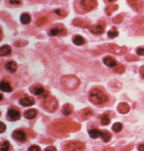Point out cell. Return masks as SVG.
I'll return each mask as SVG.
<instances>
[{
	"mask_svg": "<svg viewBox=\"0 0 144 151\" xmlns=\"http://www.w3.org/2000/svg\"><path fill=\"white\" fill-rule=\"evenodd\" d=\"M12 53V47L9 45H4L0 48V55L5 56L8 55Z\"/></svg>",
	"mask_w": 144,
	"mask_h": 151,
	"instance_id": "603a6c76",
	"label": "cell"
},
{
	"mask_svg": "<svg viewBox=\"0 0 144 151\" xmlns=\"http://www.w3.org/2000/svg\"><path fill=\"white\" fill-rule=\"evenodd\" d=\"M99 118L101 119V124L102 125H108L110 123V116L107 113H104L103 114H101L99 116Z\"/></svg>",
	"mask_w": 144,
	"mask_h": 151,
	"instance_id": "cb8c5ba5",
	"label": "cell"
},
{
	"mask_svg": "<svg viewBox=\"0 0 144 151\" xmlns=\"http://www.w3.org/2000/svg\"><path fill=\"white\" fill-rule=\"evenodd\" d=\"M119 8V5H110L106 8L105 9V12L107 13V14L108 16H110L112 14L114 13V12H116Z\"/></svg>",
	"mask_w": 144,
	"mask_h": 151,
	"instance_id": "83f0119b",
	"label": "cell"
},
{
	"mask_svg": "<svg viewBox=\"0 0 144 151\" xmlns=\"http://www.w3.org/2000/svg\"><path fill=\"white\" fill-rule=\"evenodd\" d=\"M5 68L8 72H10L11 73H14L16 72L17 68V64L14 61H8L5 64Z\"/></svg>",
	"mask_w": 144,
	"mask_h": 151,
	"instance_id": "9a60e30c",
	"label": "cell"
},
{
	"mask_svg": "<svg viewBox=\"0 0 144 151\" xmlns=\"http://www.w3.org/2000/svg\"><path fill=\"white\" fill-rule=\"evenodd\" d=\"M138 150H139V151H144V144L140 145L139 146H138Z\"/></svg>",
	"mask_w": 144,
	"mask_h": 151,
	"instance_id": "bcb514c9",
	"label": "cell"
},
{
	"mask_svg": "<svg viewBox=\"0 0 144 151\" xmlns=\"http://www.w3.org/2000/svg\"><path fill=\"white\" fill-rule=\"evenodd\" d=\"M9 2L12 5H20L21 3V1H9Z\"/></svg>",
	"mask_w": 144,
	"mask_h": 151,
	"instance_id": "f6af8a7d",
	"label": "cell"
},
{
	"mask_svg": "<svg viewBox=\"0 0 144 151\" xmlns=\"http://www.w3.org/2000/svg\"><path fill=\"white\" fill-rule=\"evenodd\" d=\"M122 128H123V125L119 122L115 123V124L113 125V127H112L113 131H114V132H117H117H119L120 131H122Z\"/></svg>",
	"mask_w": 144,
	"mask_h": 151,
	"instance_id": "1f68e13d",
	"label": "cell"
},
{
	"mask_svg": "<svg viewBox=\"0 0 144 151\" xmlns=\"http://www.w3.org/2000/svg\"><path fill=\"white\" fill-rule=\"evenodd\" d=\"M101 137L102 140H103L104 142H110V140L111 139V134H110V132H109L108 131L103 130L101 131Z\"/></svg>",
	"mask_w": 144,
	"mask_h": 151,
	"instance_id": "f1b7e54d",
	"label": "cell"
},
{
	"mask_svg": "<svg viewBox=\"0 0 144 151\" xmlns=\"http://www.w3.org/2000/svg\"><path fill=\"white\" fill-rule=\"evenodd\" d=\"M46 21V17H41L40 19H38L36 22V24H37L38 26H42L44 23H45Z\"/></svg>",
	"mask_w": 144,
	"mask_h": 151,
	"instance_id": "74e56055",
	"label": "cell"
},
{
	"mask_svg": "<svg viewBox=\"0 0 144 151\" xmlns=\"http://www.w3.org/2000/svg\"><path fill=\"white\" fill-rule=\"evenodd\" d=\"M12 137L14 138L17 141L21 142H25L26 141V132L23 130L20 129H17L15 130L14 132L12 134Z\"/></svg>",
	"mask_w": 144,
	"mask_h": 151,
	"instance_id": "4fadbf2b",
	"label": "cell"
},
{
	"mask_svg": "<svg viewBox=\"0 0 144 151\" xmlns=\"http://www.w3.org/2000/svg\"><path fill=\"white\" fill-rule=\"evenodd\" d=\"M38 111L35 109H29L24 113V117H26V119L32 120L37 116Z\"/></svg>",
	"mask_w": 144,
	"mask_h": 151,
	"instance_id": "7402d4cb",
	"label": "cell"
},
{
	"mask_svg": "<svg viewBox=\"0 0 144 151\" xmlns=\"http://www.w3.org/2000/svg\"><path fill=\"white\" fill-rule=\"evenodd\" d=\"M0 125H1V127H0V133H2L6 129V126L5 125L3 122H0Z\"/></svg>",
	"mask_w": 144,
	"mask_h": 151,
	"instance_id": "60d3db41",
	"label": "cell"
},
{
	"mask_svg": "<svg viewBox=\"0 0 144 151\" xmlns=\"http://www.w3.org/2000/svg\"><path fill=\"white\" fill-rule=\"evenodd\" d=\"M106 27V23L104 20L100 21L97 25L91 26L89 28V31L94 35H101L104 33V29Z\"/></svg>",
	"mask_w": 144,
	"mask_h": 151,
	"instance_id": "ba28073f",
	"label": "cell"
},
{
	"mask_svg": "<svg viewBox=\"0 0 144 151\" xmlns=\"http://www.w3.org/2000/svg\"><path fill=\"white\" fill-rule=\"evenodd\" d=\"M21 114L18 109L15 108H10L8 111V119L12 121H16L20 118Z\"/></svg>",
	"mask_w": 144,
	"mask_h": 151,
	"instance_id": "30bf717a",
	"label": "cell"
},
{
	"mask_svg": "<svg viewBox=\"0 0 144 151\" xmlns=\"http://www.w3.org/2000/svg\"><path fill=\"white\" fill-rule=\"evenodd\" d=\"M137 53L139 55H144V47H139L137 49Z\"/></svg>",
	"mask_w": 144,
	"mask_h": 151,
	"instance_id": "ab89813d",
	"label": "cell"
},
{
	"mask_svg": "<svg viewBox=\"0 0 144 151\" xmlns=\"http://www.w3.org/2000/svg\"><path fill=\"white\" fill-rule=\"evenodd\" d=\"M30 91L35 95H37V96H40V95H43L44 96V98H46L47 96H48V93H47V91H45L44 87H43L41 85H39V84H36V85H33L32 87L30 88Z\"/></svg>",
	"mask_w": 144,
	"mask_h": 151,
	"instance_id": "9c48e42d",
	"label": "cell"
},
{
	"mask_svg": "<svg viewBox=\"0 0 144 151\" xmlns=\"http://www.w3.org/2000/svg\"><path fill=\"white\" fill-rule=\"evenodd\" d=\"M44 151H56V148L54 146H50L46 148Z\"/></svg>",
	"mask_w": 144,
	"mask_h": 151,
	"instance_id": "7bdbcfd3",
	"label": "cell"
},
{
	"mask_svg": "<svg viewBox=\"0 0 144 151\" xmlns=\"http://www.w3.org/2000/svg\"><path fill=\"white\" fill-rule=\"evenodd\" d=\"M133 147H134L133 145H129L126 147H124L121 150V151H131V150L133 149Z\"/></svg>",
	"mask_w": 144,
	"mask_h": 151,
	"instance_id": "f35d334b",
	"label": "cell"
},
{
	"mask_svg": "<svg viewBox=\"0 0 144 151\" xmlns=\"http://www.w3.org/2000/svg\"><path fill=\"white\" fill-rule=\"evenodd\" d=\"M92 114H93V111L90 108H86L80 112V116L83 120H88Z\"/></svg>",
	"mask_w": 144,
	"mask_h": 151,
	"instance_id": "d6986e66",
	"label": "cell"
},
{
	"mask_svg": "<svg viewBox=\"0 0 144 151\" xmlns=\"http://www.w3.org/2000/svg\"><path fill=\"white\" fill-rule=\"evenodd\" d=\"M125 60L128 61H138V60H139V58L134 55H127V56H125Z\"/></svg>",
	"mask_w": 144,
	"mask_h": 151,
	"instance_id": "d590c367",
	"label": "cell"
},
{
	"mask_svg": "<svg viewBox=\"0 0 144 151\" xmlns=\"http://www.w3.org/2000/svg\"><path fill=\"white\" fill-rule=\"evenodd\" d=\"M2 97H3V95H2V93H1V94H0V101H2Z\"/></svg>",
	"mask_w": 144,
	"mask_h": 151,
	"instance_id": "c3c4849f",
	"label": "cell"
},
{
	"mask_svg": "<svg viewBox=\"0 0 144 151\" xmlns=\"http://www.w3.org/2000/svg\"><path fill=\"white\" fill-rule=\"evenodd\" d=\"M86 145L83 142L79 141H73L67 143L64 147L65 151H84Z\"/></svg>",
	"mask_w": 144,
	"mask_h": 151,
	"instance_id": "52a82bcc",
	"label": "cell"
},
{
	"mask_svg": "<svg viewBox=\"0 0 144 151\" xmlns=\"http://www.w3.org/2000/svg\"><path fill=\"white\" fill-rule=\"evenodd\" d=\"M31 19H32V18H31L30 14L28 13H23L20 17V21L24 25L29 24L31 22Z\"/></svg>",
	"mask_w": 144,
	"mask_h": 151,
	"instance_id": "484cf974",
	"label": "cell"
},
{
	"mask_svg": "<svg viewBox=\"0 0 144 151\" xmlns=\"http://www.w3.org/2000/svg\"><path fill=\"white\" fill-rule=\"evenodd\" d=\"M25 43H26V44H27V42L23 41V42H22V43H21V42H20V41H18V42H16V43H15L14 45L16 46V47H22V46L26 45V44H24Z\"/></svg>",
	"mask_w": 144,
	"mask_h": 151,
	"instance_id": "b9f144b4",
	"label": "cell"
},
{
	"mask_svg": "<svg viewBox=\"0 0 144 151\" xmlns=\"http://www.w3.org/2000/svg\"><path fill=\"white\" fill-rule=\"evenodd\" d=\"M0 89H1L2 91L8 92V93H10V92L12 91V88L11 87V85L6 80H2L1 82V84H0Z\"/></svg>",
	"mask_w": 144,
	"mask_h": 151,
	"instance_id": "ac0fdd59",
	"label": "cell"
},
{
	"mask_svg": "<svg viewBox=\"0 0 144 151\" xmlns=\"http://www.w3.org/2000/svg\"><path fill=\"white\" fill-rule=\"evenodd\" d=\"M10 148V143L8 141H5L2 142L1 145V148H0V151H8Z\"/></svg>",
	"mask_w": 144,
	"mask_h": 151,
	"instance_id": "836d02e7",
	"label": "cell"
},
{
	"mask_svg": "<svg viewBox=\"0 0 144 151\" xmlns=\"http://www.w3.org/2000/svg\"><path fill=\"white\" fill-rule=\"evenodd\" d=\"M89 100L96 105H101L108 100V96L98 88L92 89L89 92Z\"/></svg>",
	"mask_w": 144,
	"mask_h": 151,
	"instance_id": "277c9868",
	"label": "cell"
},
{
	"mask_svg": "<svg viewBox=\"0 0 144 151\" xmlns=\"http://www.w3.org/2000/svg\"><path fill=\"white\" fill-rule=\"evenodd\" d=\"M104 63L107 65L109 68H115L117 66V60L114 59V58H111V57H105L104 58Z\"/></svg>",
	"mask_w": 144,
	"mask_h": 151,
	"instance_id": "ffe728a7",
	"label": "cell"
},
{
	"mask_svg": "<svg viewBox=\"0 0 144 151\" xmlns=\"http://www.w3.org/2000/svg\"><path fill=\"white\" fill-rule=\"evenodd\" d=\"M73 42L74 44L77 46H82L83 44H86V40L83 36L77 35L74 36L73 37Z\"/></svg>",
	"mask_w": 144,
	"mask_h": 151,
	"instance_id": "44dd1931",
	"label": "cell"
},
{
	"mask_svg": "<svg viewBox=\"0 0 144 151\" xmlns=\"http://www.w3.org/2000/svg\"><path fill=\"white\" fill-rule=\"evenodd\" d=\"M103 151H116V150L113 147H108L104 148Z\"/></svg>",
	"mask_w": 144,
	"mask_h": 151,
	"instance_id": "7dc6e473",
	"label": "cell"
},
{
	"mask_svg": "<svg viewBox=\"0 0 144 151\" xmlns=\"http://www.w3.org/2000/svg\"><path fill=\"white\" fill-rule=\"evenodd\" d=\"M140 73L141 76L144 79V65L140 67Z\"/></svg>",
	"mask_w": 144,
	"mask_h": 151,
	"instance_id": "ee69618b",
	"label": "cell"
},
{
	"mask_svg": "<svg viewBox=\"0 0 144 151\" xmlns=\"http://www.w3.org/2000/svg\"><path fill=\"white\" fill-rule=\"evenodd\" d=\"M80 124L69 119H61L54 121L49 127V129L56 136L65 135L71 132H77L80 129Z\"/></svg>",
	"mask_w": 144,
	"mask_h": 151,
	"instance_id": "6da1fadb",
	"label": "cell"
},
{
	"mask_svg": "<svg viewBox=\"0 0 144 151\" xmlns=\"http://www.w3.org/2000/svg\"><path fill=\"white\" fill-rule=\"evenodd\" d=\"M101 134V131H99L97 129H92L89 131V136L92 138H94V139L100 137Z\"/></svg>",
	"mask_w": 144,
	"mask_h": 151,
	"instance_id": "4316f807",
	"label": "cell"
},
{
	"mask_svg": "<svg viewBox=\"0 0 144 151\" xmlns=\"http://www.w3.org/2000/svg\"><path fill=\"white\" fill-rule=\"evenodd\" d=\"M80 81L75 75L65 76L62 78L61 85L65 89L68 91H74L79 87Z\"/></svg>",
	"mask_w": 144,
	"mask_h": 151,
	"instance_id": "3957f363",
	"label": "cell"
},
{
	"mask_svg": "<svg viewBox=\"0 0 144 151\" xmlns=\"http://www.w3.org/2000/svg\"><path fill=\"white\" fill-rule=\"evenodd\" d=\"M113 70H114L115 73H117L122 74L123 73L125 72V67L123 66L122 64H118V65H117L115 68H113Z\"/></svg>",
	"mask_w": 144,
	"mask_h": 151,
	"instance_id": "4dcf8cb0",
	"label": "cell"
},
{
	"mask_svg": "<svg viewBox=\"0 0 144 151\" xmlns=\"http://www.w3.org/2000/svg\"><path fill=\"white\" fill-rule=\"evenodd\" d=\"M35 99L33 98V96H26L25 97H23L20 100V103L23 106H33V105L35 104Z\"/></svg>",
	"mask_w": 144,
	"mask_h": 151,
	"instance_id": "5bb4252c",
	"label": "cell"
},
{
	"mask_svg": "<svg viewBox=\"0 0 144 151\" xmlns=\"http://www.w3.org/2000/svg\"><path fill=\"white\" fill-rule=\"evenodd\" d=\"M48 34L49 35L51 36V37H54V36L56 35L65 36L67 35V30L64 29L63 27H58V26H56V27L50 29Z\"/></svg>",
	"mask_w": 144,
	"mask_h": 151,
	"instance_id": "8fae6325",
	"label": "cell"
},
{
	"mask_svg": "<svg viewBox=\"0 0 144 151\" xmlns=\"http://www.w3.org/2000/svg\"><path fill=\"white\" fill-rule=\"evenodd\" d=\"M117 110L121 114H127L130 111V106L127 103H120L117 107Z\"/></svg>",
	"mask_w": 144,
	"mask_h": 151,
	"instance_id": "e0dca14e",
	"label": "cell"
},
{
	"mask_svg": "<svg viewBox=\"0 0 144 151\" xmlns=\"http://www.w3.org/2000/svg\"><path fill=\"white\" fill-rule=\"evenodd\" d=\"M118 35L119 32L118 31H117V28L115 27L112 28V29H110V31H108V32H107V36H108V37H110V38L111 39L115 38V37H117Z\"/></svg>",
	"mask_w": 144,
	"mask_h": 151,
	"instance_id": "f546056e",
	"label": "cell"
},
{
	"mask_svg": "<svg viewBox=\"0 0 144 151\" xmlns=\"http://www.w3.org/2000/svg\"><path fill=\"white\" fill-rule=\"evenodd\" d=\"M72 112H73V106L68 104V103L64 105L63 108H62V113H63L64 115L68 116Z\"/></svg>",
	"mask_w": 144,
	"mask_h": 151,
	"instance_id": "d4e9b609",
	"label": "cell"
},
{
	"mask_svg": "<svg viewBox=\"0 0 144 151\" xmlns=\"http://www.w3.org/2000/svg\"><path fill=\"white\" fill-rule=\"evenodd\" d=\"M128 4L133 8L137 12H140L144 8V2L143 1H137V0H133V1H128Z\"/></svg>",
	"mask_w": 144,
	"mask_h": 151,
	"instance_id": "7c38bea8",
	"label": "cell"
},
{
	"mask_svg": "<svg viewBox=\"0 0 144 151\" xmlns=\"http://www.w3.org/2000/svg\"><path fill=\"white\" fill-rule=\"evenodd\" d=\"M105 51L111 52L116 55H124L128 51V48L125 47H119L115 44H108L100 47Z\"/></svg>",
	"mask_w": 144,
	"mask_h": 151,
	"instance_id": "5b68a950",
	"label": "cell"
},
{
	"mask_svg": "<svg viewBox=\"0 0 144 151\" xmlns=\"http://www.w3.org/2000/svg\"><path fill=\"white\" fill-rule=\"evenodd\" d=\"M29 151H41V148L38 145H33L29 147Z\"/></svg>",
	"mask_w": 144,
	"mask_h": 151,
	"instance_id": "8d00e7d4",
	"label": "cell"
},
{
	"mask_svg": "<svg viewBox=\"0 0 144 151\" xmlns=\"http://www.w3.org/2000/svg\"><path fill=\"white\" fill-rule=\"evenodd\" d=\"M54 14H55L56 15H57V16L60 17H65L67 16V12H65V10L63 9H61V8H59V9H56L54 11Z\"/></svg>",
	"mask_w": 144,
	"mask_h": 151,
	"instance_id": "d6a6232c",
	"label": "cell"
},
{
	"mask_svg": "<svg viewBox=\"0 0 144 151\" xmlns=\"http://www.w3.org/2000/svg\"><path fill=\"white\" fill-rule=\"evenodd\" d=\"M98 2L95 0H85L75 2V10L80 14H84L91 12L97 7Z\"/></svg>",
	"mask_w": 144,
	"mask_h": 151,
	"instance_id": "7a4b0ae2",
	"label": "cell"
},
{
	"mask_svg": "<svg viewBox=\"0 0 144 151\" xmlns=\"http://www.w3.org/2000/svg\"><path fill=\"white\" fill-rule=\"evenodd\" d=\"M58 101L54 96H47L43 101V106L50 112H54L58 109Z\"/></svg>",
	"mask_w": 144,
	"mask_h": 151,
	"instance_id": "8992f818",
	"label": "cell"
},
{
	"mask_svg": "<svg viewBox=\"0 0 144 151\" xmlns=\"http://www.w3.org/2000/svg\"><path fill=\"white\" fill-rule=\"evenodd\" d=\"M73 25L75 26H79V27L82 28H87L88 26H89V23L85 20L84 19H82V18H76V19H74L73 21Z\"/></svg>",
	"mask_w": 144,
	"mask_h": 151,
	"instance_id": "2e32d148",
	"label": "cell"
},
{
	"mask_svg": "<svg viewBox=\"0 0 144 151\" xmlns=\"http://www.w3.org/2000/svg\"><path fill=\"white\" fill-rule=\"evenodd\" d=\"M122 21H123L122 14L117 15V17H115L113 19V22H114V23H116V24H119V23H121Z\"/></svg>",
	"mask_w": 144,
	"mask_h": 151,
	"instance_id": "e575fe53",
	"label": "cell"
}]
</instances>
